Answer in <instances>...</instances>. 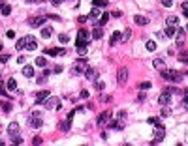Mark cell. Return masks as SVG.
Wrapping results in <instances>:
<instances>
[{
  "instance_id": "cell-4",
  "label": "cell",
  "mask_w": 188,
  "mask_h": 146,
  "mask_svg": "<svg viewBox=\"0 0 188 146\" xmlns=\"http://www.w3.org/2000/svg\"><path fill=\"white\" fill-rule=\"evenodd\" d=\"M109 120H111V111H103L102 114L98 116V120H96V122H98V126L102 128V126L109 124Z\"/></svg>"
},
{
  "instance_id": "cell-55",
  "label": "cell",
  "mask_w": 188,
  "mask_h": 146,
  "mask_svg": "<svg viewBox=\"0 0 188 146\" xmlns=\"http://www.w3.org/2000/svg\"><path fill=\"white\" fill-rule=\"evenodd\" d=\"M184 17H188V9H184Z\"/></svg>"
},
{
  "instance_id": "cell-26",
  "label": "cell",
  "mask_w": 188,
  "mask_h": 146,
  "mask_svg": "<svg viewBox=\"0 0 188 146\" xmlns=\"http://www.w3.org/2000/svg\"><path fill=\"white\" fill-rule=\"evenodd\" d=\"M109 126H111L113 129H122V128H124V124H121V120H115V122L109 120Z\"/></svg>"
},
{
  "instance_id": "cell-44",
  "label": "cell",
  "mask_w": 188,
  "mask_h": 146,
  "mask_svg": "<svg viewBox=\"0 0 188 146\" xmlns=\"http://www.w3.org/2000/svg\"><path fill=\"white\" fill-rule=\"evenodd\" d=\"M6 36H8L9 40H13V38H15V32L13 30H8V32H6Z\"/></svg>"
},
{
  "instance_id": "cell-2",
  "label": "cell",
  "mask_w": 188,
  "mask_h": 146,
  "mask_svg": "<svg viewBox=\"0 0 188 146\" xmlns=\"http://www.w3.org/2000/svg\"><path fill=\"white\" fill-rule=\"evenodd\" d=\"M43 107L45 109H51V111H57V109H60V99L55 96H49L43 99Z\"/></svg>"
},
{
  "instance_id": "cell-18",
  "label": "cell",
  "mask_w": 188,
  "mask_h": 146,
  "mask_svg": "<svg viewBox=\"0 0 188 146\" xmlns=\"http://www.w3.org/2000/svg\"><path fill=\"white\" fill-rule=\"evenodd\" d=\"M45 97H49V92H47V90H41V92H38V94H36V103H43Z\"/></svg>"
},
{
  "instance_id": "cell-22",
  "label": "cell",
  "mask_w": 188,
  "mask_h": 146,
  "mask_svg": "<svg viewBox=\"0 0 188 146\" xmlns=\"http://www.w3.org/2000/svg\"><path fill=\"white\" fill-rule=\"evenodd\" d=\"M6 88H8L9 92H13V90H17V81H15V79H9L8 83H6Z\"/></svg>"
},
{
  "instance_id": "cell-29",
  "label": "cell",
  "mask_w": 188,
  "mask_h": 146,
  "mask_svg": "<svg viewBox=\"0 0 188 146\" xmlns=\"http://www.w3.org/2000/svg\"><path fill=\"white\" fill-rule=\"evenodd\" d=\"M0 107H2V111H4V112H9V111H11V103H8V101H0Z\"/></svg>"
},
{
  "instance_id": "cell-45",
  "label": "cell",
  "mask_w": 188,
  "mask_h": 146,
  "mask_svg": "<svg viewBox=\"0 0 188 146\" xmlns=\"http://www.w3.org/2000/svg\"><path fill=\"white\" fill-rule=\"evenodd\" d=\"M162 4L166 6V8H171V4H173V0H164V2H162Z\"/></svg>"
},
{
  "instance_id": "cell-23",
  "label": "cell",
  "mask_w": 188,
  "mask_h": 146,
  "mask_svg": "<svg viewBox=\"0 0 188 146\" xmlns=\"http://www.w3.org/2000/svg\"><path fill=\"white\" fill-rule=\"evenodd\" d=\"M152 66L156 67V69H166V64H164V60H162V58H156V60H154V62H152Z\"/></svg>"
},
{
  "instance_id": "cell-17",
  "label": "cell",
  "mask_w": 188,
  "mask_h": 146,
  "mask_svg": "<svg viewBox=\"0 0 188 146\" xmlns=\"http://www.w3.org/2000/svg\"><path fill=\"white\" fill-rule=\"evenodd\" d=\"M175 38H177V45H183V41H184V28H179L177 30V34H175Z\"/></svg>"
},
{
  "instance_id": "cell-8",
  "label": "cell",
  "mask_w": 188,
  "mask_h": 146,
  "mask_svg": "<svg viewBox=\"0 0 188 146\" xmlns=\"http://www.w3.org/2000/svg\"><path fill=\"white\" fill-rule=\"evenodd\" d=\"M169 101H171V92L169 90H164V94L158 97V103H160V105H167Z\"/></svg>"
},
{
  "instance_id": "cell-6",
  "label": "cell",
  "mask_w": 188,
  "mask_h": 146,
  "mask_svg": "<svg viewBox=\"0 0 188 146\" xmlns=\"http://www.w3.org/2000/svg\"><path fill=\"white\" fill-rule=\"evenodd\" d=\"M89 41H90V34L87 30H79V32H77V41H75V43H87V45H89Z\"/></svg>"
},
{
  "instance_id": "cell-54",
  "label": "cell",
  "mask_w": 188,
  "mask_h": 146,
  "mask_svg": "<svg viewBox=\"0 0 188 146\" xmlns=\"http://www.w3.org/2000/svg\"><path fill=\"white\" fill-rule=\"evenodd\" d=\"M2 94H4V88H2V86H0V96H2Z\"/></svg>"
},
{
  "instance_id": "cell-42",
  "label": "cell",
  "mask_w": 188,
  "mask_h": 146,
  "mask_svg": "<svg viewBox=\"0 0 188 146\" xmlns=\"http://www.w3.org/2000/svg\"><path fill=\"white\" fill-rule=\"evenodd\" d=\"M8 60H9V54H0V62H2V64H4V62H8Z\"/></svg>"
},
{
  "instance_id": "cell-43",
  "label": "cell",
  "mask_w": 188,
  "mask_h": 146,
  "mask_svg": "<svg viewBox=\"0 0 188 146\" xmlns=\"http://www.w3.org/2000/svg\"><path fill=\"white\" fill-rule=\"evenodd\" d=\"M139 88H141V90H149V88H151V83H141Z\"/></svg>"
},
{
  "instance_id": "cell-3",
  "label": "cell",
  "mask_w": 188,
  "mask_h": 146,
  "mask_svg": "<svg viewBox=\"0 0 188 146\" xmlns=\"http://www.w3.org/2000/svg\"><path fill=\"white\" fill-rule=\"evenodd\" d=\"M164 137H166V131H164V128H162V126H158V128L154 129V139H152V144L162 142V141H164Z\"/></svg>"
},
{
  "instance_id": "cell-27",
  "label": "cell",
  "mask_w": 188,
  "mask_h": 146,
  "mask_svg": "<svg viewBox=\"0 0 188 146\" xmlns=\"http://www.w3.org/2000/svg\"><path fill=\"white\" fill-rule=\"evenodd\" d=\"M151 126H154V128H158V126H162V122H160V118H154V116H151V118L147 120Z\"/></svg>"
},
{
  "instance_id": "cell-31",
  "label": "cell",
  "mask_w": 188,
  "mask_h": 146,
  "mask_svg": "<svg viewBox=\"0 0 188 146\" xmlns=\"http://www.w3.org/2000/svg\"><path fill=\"white\" fill-rule=\"evenodd\" d=\"M25 45H27V36H25V38H21V40L17 41V45H15V47H17V49H25Z\"/></svg>"
},
{
  "instance_id": "cell-39",
  "label": "cell",
  "mask_w": 188,
  "mask_h": 146,
  "mask_svg": "<svg viewBox=\"0 0 188 146\" xmlns=\"http://www.w3.org/2000/svg\"><path fill=\"white\" fill-rule=\"evenodd\" d=\"M177 21H179V19H177V17H173V15L166 19V22H167V24H177Z\"/></svg>"
},
{
  "instance_id": "cell-34",
  "label": "cell",
  "mask_w": 188,
  "mask_h": 146,
  "mask_svg": "<svg viewBox=\"0 0 188 146\" xmlns=\"http://www.w3.org/2000/svg\"><path fill=\"white\" fill-rule=\"evenodd\" d=\"M45 54H49V56H57V54H58V49H45Z\"/></svg>"
},
{
  "instance_id": "cell-47",
  "label": "cell",
  "mask_w": 188,
  "mask_h": 146,
  "mask_svg": "<svg viewBox=\"0 0 188 146\" xmlns=\"http://www.w3.org/2000/svg\"><path fill=\"white\" fill-rule=\"evenodd\" d=\"M124 118H126V112L121 111V112H119V120H124Z\"/></svg>"
},
{
  "instance_id": "cell-51",
  "label": "cell",
  "mask_w": 188,
  "mask_h": 146,
  "mask_svg": "<svg viewBox=\"0 0 188 146\" xmlns=\"http://www.w3.org/2000/svg\"><path fill=\"white\" fill-rule=\"evenodd\" d=\"M51 2H53L55 6H58V4H62V0H51Z\"/></svg>"
},
{
  "instance_id": "cell-30",
  "label": "cell",
  "mask_w": 188,
  "mask_h": 146,
  "mask_svg": "<svg viewBox=\"0 0 188 146\" xmlns=\"http://www.w3.org/2000/svg\"><path fill=\"white\" fill-rule=\"evenodd\" d=\"M107 4H109L107 0H94V6H96V8H105Z\"/></svg>"
},
{
  "instance_id": "cell-36",
  "label": "cell",
  "mask_w": 188,
  "mask_h": 146,
  "mask_svg": "<svg viewBox=\"0 0 188 146\" xmlns=\"http://www.w3.org/2000/svg\"><path fill=\"white\" fill-rule=\"evenodd\" d=\"M36 83H38V84H45V83H47V75H40V77L36 79Z\"/></svg>"
},
{
  "instance_id": "cell-35",
  "label": "cell",
  "mask_w": 188,
  "mask_h": 146,
  "mask_svg": "<svg viewBox=\"0 0 188 146\" xmlns=\"http://www.w3.org/2000/svg\"><path fill=\"white\" fill-rule=\"evenodd\" d=\"M58 40H60V43L66 45L68 41H70V38H68V34H60V36H58Z\"/></svg>"
},
{
  "instance_id": "cell-56",
  "label": "cell",
  "mask_w": 188,
  "mask_h": 146,
  "mask_svg": "<svg viewBox=\"0 0 188 146\" xmlns=\"http://www.w3.org/2000/svg\"><path fill=\"white\" fill-rule=\"evenodd\" d=\"M0 77H2V75H0ZM0 81H2V79H0Z\"/></svg>"
},
{
  "instance_id": "cell-25",
  "label": "cell",
  "mask_w": 188,
  "mask_h": 146,
  "mask_svg": "<svg viewBox=\"0 0 188 146\" xmlns=\"http://www.w3.org/2000/svg\"><path fill=\"white\" fill-rule=\"evenodd\" d=\"M102 36H103V30H102V28H94V30H92V38H94V40H100V38H102Z\"/></svg>"
},
{
  "instance_id": "cell-50",
  "label": "cell",
  "mask_w": 188,
  "mask_h": 146,
  "mask_svg": "<svg viewBox=\"0 0 188 146\" xmlns=\"http://www.w3.org/2000/svg\"><path fill=\"white\" fill-rule=\"evenodd\" d=\"M181 62L184 64V66H188V56H184V58H181Z\"/></svg>"
},
{
  "instance_id": "cell-19",
  "label": "cell",
  "mask_w": 188,
  "mask_h": 146,
  "mask_svg": "<svg viewBox=\"0 0 188 146\" xmlns=\"http://www.w3.org/2000/svg\"><path fill=\"white\" fill-rule=\"evenodd\" d=\"M135 24H139V26H145V24H149V19L143 17V15H135Z\"/></svg>"
},
{
  "instance_id": "cell-32",
  "label": "cell",
  "mask_w": 188,
  "mask_h": 146,
  "mask_svg": "<svg viewBox=\"0 0 188 146\" xmlns=\"http://www.w3.org/2000/svg\"><path fill=\"white\" fill-rule=\"evenodd\" d=\"M60 129H62V131H68V129H70V118H66L62 124H60Z\"/></svg>"
},
{
  "instance_id": "cell-15",
  "label": "cell",
  "mask_w": 188,
  "mask_h": 146,
  "mask_svg": "<svg viewBox=\"0 0 188 146\" xmlns=\"http://www.w3.org/2000/svg\"><path fill=\"white\" fill-rule=\"evenodd\" d=\"M75 49H77L79 56H85L87 54V43H75Z\"/></svg>"
},
{
  "instance_id": "cell-52",
  "label": "cell",
  "mask_w": 188,
  "mask_h": 146,
  "mask_svg": "<svg viewBox=\"0 0 188 146\" xmlns=\"http://www.w3.org/2000/svg\"><path fill=\"white\" fill-rule=\"evenodd\" d=\"M183 107H184V109H188V99H184V101H183Z\"/></svg>"
},
{
  "instance_id": "cell-7",
  "label": "cell",
  "mask_w": 188,
  "mask_h": 146,
  "mask_svg": "<svg viewBox=\"0 0 188 146\" xmlns=\"http://www.w3.org/2000/svg\"><path fill=\"white\" fill-rule=\"evenodd\" d=\"M126 81H128V69H126V67H121L119 73H117V83H119V84H124Z\"/></svg>"
},
{
  "instance_id": "cell-57",
  "label": "cell",
  "mask_w": 188,
  "mask_h": 146,
  "mask_svg": "<svg viewBox=\"0 0 188 146\" xmlns=\"http://www.w3.org/2000/svg\"><path fill=\"white\" fill-rule=\"evenodd\" d=\"M186 30H188V26H186Z\"/></svg>"
},
{
  "instance_id": "cell-20",
  "label": "cell",
  "mask_w": 188,
  "mask_h": 146,
  "mask_svg": "<svg viewBox=\"0 0 188 146\" xmlns=\"http://www.w3.org/2000/svg\"><path fill=\"white\" fill-rule=\"evenodd\" d=\"M23 77H28V79L34 77V67H32V66H25V67H23Z\"/></svg>"
},
{
  "instance_id": "cell-14",
  "label": "cell",
  "mask_w": 188,
  "mask_h": 146,
  "mask_svg": "<svg viewBox=\"0 0 188 146\" xmlns=\"http://www.w3.org/2000/svg\"><path fill=\"white\" fill-rule=\"evenodd\" d=\"M45 19L47 17H36V19H30L28 22H30V26H41V24L45 22Z\"/></svg>"
},
{
  "instance_id": "cell-46",
  "label": "cell",
  "mask_w": 188,
  "mask_h": 146,
  "mask_svg": "<svg viewBox=\"0 0 188 146\" xmlns=\"http://www.w3.org/2000/svg\"><path fill=\"white\" fill-rule=\"evenodd\" d=\"M96 88H98V90H103V83H102V81H98V83H96Z\"/></svg>"
},
{
  "instance_id": "cell-40",
  "label": "cell",
  "mask_w": 188,
  "mask_h": 146,
  "mask_svg": "<svg viewBox=\"0 0 188 146\" xmlns=\"http://www.w3.org/2000/svg\"><path fill=\"white\" fill-rule=\"evenodd\" d=\"M0 9H2V13H4V15H9V11H11V8H9V6H2Z\"/></svg>"
},
{
  "instance_id": "cell-37",
  "label": "cell",
  "mask_w": 188,
  "mask_h": 146,
  "mask_svg": "<svg viewBox=\"0 0 188 146\" xmlns=\"http://www.w3.org/2000/svg\"><path fill=\"white\" fill-rule=\"evenodd\" d=\"M132 38V34H130V30H124L122 32V41H128Z\"/></svg>"
},
{
  "instance_id": "cell-11",
  "label": "cell",
  "mask_w": 188,
  "mask_h": 146,
  "mask_svg": "<svg viewBox=\"0 0 188 146\" xmlns=\"http://www.w3.org/2000/svg\"><path fill=\"white\" fill-rule=\"evenodd\" d=\"M30 128H34V129H38V128H41V118L38 114H34L30 118Z\"/></svg>"
},
{
  "instance_id": "cell-38",
  "label": "cell",
  "mask_w": 188,
  "mask_h": 146,
  "mask_svg": "<svg viewBox=\"0 0 188 146\" xmlns=\"http://www.w3.org/2000/svg\"><path fill=\"white\" fill-rule=\"evenodd\" d=\"M147 51H156V43L154 41H147Z\"/></svg>"
},
{
  "instance_id": "cell-41",
  "label": "cell",
  "mask_w": 188,
  "mask_h": 146,
  "mask_svg": "<svg viewBox=\"0 0 188 146\" xmlns=\"http://www.w3.org/2000/svg\"><path fill=\"white\" fill-rule=\"evenodd\" d=\"M21 142H23V139L19 137V133H17V135H13V144H21Z\"/></svg>"
},
{
  "instance_id": "cell-28",
  "label": "cell",
  "mask_w": 188,
  "mask_h": 146,
  "mask_svg": "<svg viewBox=\"0 0 188 146\" xmlns=\"http://www.w3.org/2000/svg\"><path fill=\"white\" fill-rule=\"evenodd\" d=\"M36 66H40V67H45V66H47L45 56H38V58H36Z\"/></svg>"
},
{
  "instance_id": "cell-48",
  "label": "cell",
  "mask_w": 188,
  "mask_h": 146,
  "mask_svg": "<svg viewBox=\"0 0 188 146\" xmlns=\"http://www.w3.org/2000/svg\"><path fill=\"white\" fill-rule=\"evenodd\" d=\"M81 97H83V99H87V97H89V92H87V90H83V92H81Z\"/></svg>"
},
{
  "instance_id": "cell-53",
  "label": "cell",
  "mask_w": 188,
  "mask_h": 146,
  "mask_svg": "<svg viewBox=\"0 0 188 146\" xmlns=\"http://www.w3.org/2000/svg\"><path fill=\"white\" fill-rule=\"evenodd\" d=\"M183 9H188V2H183Z\"/></svg>"
},
{
  "instance_id": "cell-10",
  "label": "cell",
  "mask_w": 188,
  "mask_h": 146,
  "mask_svg": "<svg viewBox=\"0 0 188 146\" xmlns=\"http://www.w3.org/2000/svg\"><path fill=\"white\" fill-rule=\"evenodd\" d=\"M175 34H177L175 24H167V28L164 30V36H166V38H175Z\"/></svg>"
},
{
  "instance_id": "cell-12",
  "label": "cell",
  "mask_w": 188,
  "mask_h": 146,
  "mask_svg": "<svg viewBox=\"0 0 188 146\" xmlns=\"http://www.w3.org/2000/svg\"><path fill=\"white\" fill-rule=\"evenodd\" d=\"M85 75H87L89 81H98V71H96V69H89V67H87Z\"/></svg>"
},
{
  "instance_id": "cell-9",
  "label": "cell",
  "mask_w": 188,
  "mask_h": 146,
  "mask_svg": "<svg viewBox=\"0 0 188 146\" xmlns=\"http://www.w3.org/2000/svg\"><path fill=\"white\" fill-rule=\"evenodd\" d=\"M25 49H28V51H34V49H38V41L32 38V36H27V45H25Z\"/></svg>"
},
{
  "instance_id": "cell-49",
  "label": "cell",
  "mask_w": 188,
  "mask_h": 146,
  "mask_svg": "<svg viewBox=\"0 0 188 146\" xmlns=\"http://www.w3.org/2000/svg\"><path fill=\"white\" fill-rule=\"evenodd\" d=\"M32 142H34V144H40L41 139H40V137H36V139H32Z\"/></svg>"
},
{
  "instance_id": "cell-1",
  "label": "cell",
  "mask_w": 188,
  "mask_h": 146,
  "mask_svg": "<svg viewBox=\"0 0 188 146\" xmlns=\"http://www.w3.org/2000/svg\"><path fill=\"white\" fill-rule=\"evenodd\" d=\"M162 77L166 81H169V83H181L183 81V73H179V71H175V69H164L162 71Z\"/></svg>"
},
{
  "instance_id": "cell-13",
  "label": "cell",
  "mask_w": 188,
  "mask_h": 146,
  "mask_svg": "<svg viewBox=\"0 0 188 146\" xmlns=\"http://www.w3.org/2000/svg\"><path fill=\"white\" fill-rule=\"evenodd\" d=\"M87 17H89V19H90V21H96V19H98V17H100V9H98V8H96V6H92V9H90V13H89V15H87Z\"/></svg>"
},
{
  "instance_id": "cell-33",
  "label": "cell",
  "mask_w": 188,
  "mask_h": 146,
  "mask_svg": "<svg viewBox=\"0 0 188 146\" xmlns=\"http://www.w3.org/2000/svg\"><path fill=\"white\" fill-rule=\"evenodd\" d=\"M109 21V13H103L102 15V19H100V21H98V24H100V26H102V24H105V22H107Z\"/></svg>"
},
{
  "instance_id": "cell-16",
  "label": "cell",
  "mask_w": 188,
  "mask_h": 146,
  "mask_svg": "<svg viewBox=\"0 0 188 146\" xmlns=\"http://www.w3.org/2000/svg\"><path fill=\"white\" fill-rule=\"evenodd\" d=\"M8 133H9V135H17V133H19V124H17V122H11V124L8 126Z\"/></svg>"
},
{
  "instance_id": "cell-24",
  "label": "cell",
  "mask_w": 188,
  "mask_h": 146,
  "mask_svg": "<svg viewBox=\"0 0 188 146\" xmlns=\"http://www.w3.org/2000/svg\"><path fill=\"white\" fill-rule=\"evenodd\" d=\"M117 41H122V34H121V32H115V34H113V38H111V41H109V45H115Z\"/></svg>"
},
{
  "instance_id": "cell-5",
  "label": "cell",
  "mask_w": 188,
  "mask_h": 146,
  "mask_svg": "<svg viewBox=\"0 0 188 146\" xmlns=\"http://www.w3.org/2000/svg\"><path fill=\"white\" fill-rule=\"evenodd\" d=\"M77 71H87V60H85V58H77L75 67L72 69V73H73V75H77Z\"/></svg>"
},
{
  "instance_id": "cell-21",
  "label": "cell",
  "mask_w": 188,
  "mask_h": 146,
  "mask_svg": "<svg viewBox=\"0 0 188 146\" xmlns=\"http://www.w3.org/2000/svg\"><path fill=\"white\" fill-rule=\"evenodd\" d=\"M51 36H53V28H51V26H43V28H41V38L47 40V38H51Z\"/></svg>"
}]
</instances>
